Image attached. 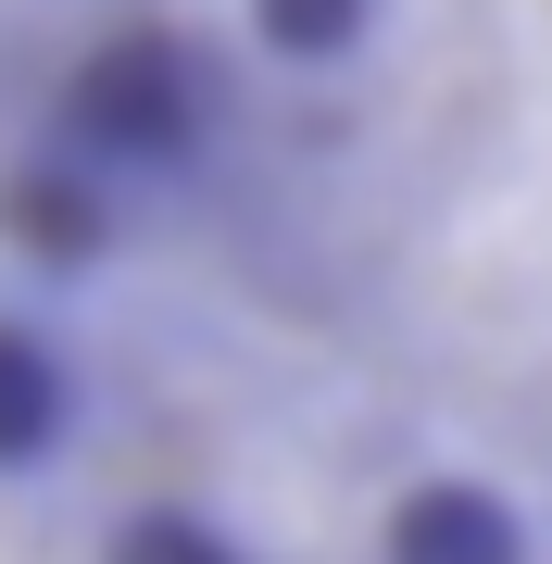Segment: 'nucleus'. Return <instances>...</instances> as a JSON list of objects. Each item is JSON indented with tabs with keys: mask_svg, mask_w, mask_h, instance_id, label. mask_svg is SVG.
Wrapping results in <instances>:
<instances>
[{
	"mask_svg": "<svg viewBox=\"0 0 552 564\" xmlns=\"http://www.w3.org/2000/svg\"><path fill=\"white\" fill-rule=\"evenodd\" d=\"M25 188L552 540V0H188Z\"/></svg>",
	"mask_w": 552,
	"mask_h": 564,
	"instance_id": "obj_1",
	"label": "nucleus"
},
{
	"mask_svg": "<svg viewBox=\"0 0 552 564\" xmlns=\"http://www.w3.org/2000/svg\"><path fill=\"white\" fill-rule=\"evenodd\" d=\"M0 564H552L515 502L113 251L0 276Z\"/></svg>",
	"mask_w": 552,
	"mask_h": 564,
	"instance_id": "obj_2",
	"label": "nucleus"
},
{
	"mask_svg": "<svg viewBox=\"0 0 552 564\" xmlns=\"http://www.w3.org/2000/svg\"><path fill=\"white\" fill-rule=\"evenodd\" d=\"M176 13L188 0H0V176H39L176 39Z\"/></svg>",
	"mask_w": 552,
	"mask_h": 564,
	"instance_id": "obj_3",
	"label": "nucleus"
}]
</instances>
